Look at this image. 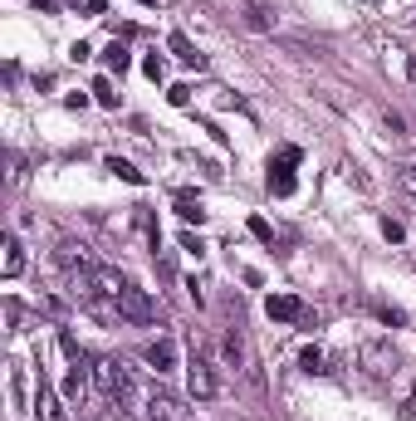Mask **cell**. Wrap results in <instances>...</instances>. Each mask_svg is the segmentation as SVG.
I'll return each mask as SVG.
<instances>
[{
  "mask_svg": "<svg viewBox=\"0 0 416 421\" xmlns=\"http://www.w3.org/2000/svg\"><path fill=\"white\" fill-rule=\"evenodd\" d=\"M373 313H377L382 324H392V329H402V324H406V313H402L397 304H382V299H373Z\"/></svg>",
  "mask_w": 416,
  "mask_h": 421,
  "instance_id": "19",
  "label": "cell"
},
{
  "mask_svg": "<svg viewBox=\"0 0 416 421\" xmlns=\"http://www.w3.org/2000/svg\"><path fill=\"white\" fill-rule=\"evenodd\" d=\"M83 10L88 15H103V10H108V0H83Z\"/></svg>",
  "mask_w": 416,
  "mask_h": 421,
  "instance_id": "27",
  "label": "cell"
},
{
  "mask_svg": "<svg viewBox=\"0 0 416 421\" xmlns=\"http://www.w3.org/2000/svg\"><path fill=\"white\" fill-rule=\"evenodd\" d=\"M357 362H362V373H368V378H392L397 373V348L382 343V338H368V343L357 348Z\"/></svg>",
  "mask_w": 416,
  "mask_h": 421,
  "instance_id": "3",
  "label": "cell"
},
{
  "mask_svg": "<svg viewBox=\"0 0 416 421\" xmlns=\"http://www.w3.org/2000/svg\"><path fill=\"white\" fill-rule=\"evenodd\" d=\"M402 182H406V186L416 191V162H406V167H402Z\"/></svg>",
  "mask_w": 416,
  "mask_h": 421,
  "instance_id": "28",
  "label": "cell"
},
{
  "mask_svg": "<svg viewBox=\"0 0 416 421\" xmlns=\"http://www.w3.org/2000/svg\"><path fill=\"white\" fill-rule=\"evenodd\" d=\"M250 235H255V240H265V245H275V226H270L265 216H250Z\"/></svg>",
  "mask_w": 416,
  "mask_h": 421,
  "instance_id": "22",
  "label": "cell"
},
{
  "mask_svg": "<svg viewBox=\"0 0 416 421\" xmlns=\"http://www.w3.org/2000/svg\"><path fill=\"white\" fill-rule=\"evenodd\" d=\"M265 186H270V196H294L299 191V177H294V162H284V157H270V177H265Z\"/></svg>",
  "mask_w": 416,
  "mask_h": 421,
  "instance_id": "6",
  "label": "cell"
},
{
  "mask_svg": "<svg viewBox=\"0 0 416 421\" xmlns=\"http://www.w3.org/2000/svg\"><path fill=\"white\" fill-rule=\"evenodd\" d=\"M142 74H147L152 84H162V79H167V59L157 55V49H152V55H142Z\"/></svg>",
  "mask_w": 416,
  "mask_h": 421,
  "instance_id": "18",
  "label": "cell"
},
{
  "mask_svg": "<svg viewBox=\"0 0 416 421\" xmlns=\"http://www.w3.org/2000/svg\"><path fill=\"white\" fill-rule=\"evenodd\" d=\"M226 358H230V362H235V367H240V338H235V333H230V338H226Z\"/></svg>",
  "mask_w": 416,
  "mask_h": 421,
  "instance_id": "26",
  "label": "cell"
},
{
  "mask_svg": "<svg viewBox=\"0 0 416 421\" xmlns=\"http://www.w3.org/2000/svg\"><path fill=\"white\" fill-rule=\"evenodd\" d=\"M167 49H172V55H177L186 69H206V55H201V49H196L181 30H172V35H167Z\"/></svg>",
  "mask_w": 416,
  "mask_h": 421,
  "instance_id": "10",
  "label": "cell"
},
{
  "mask_svg": "<svg viewBox=\"0 0 416 421\" xmlns=\"http://www.w3.org/2000/svg\"><path fill=\"white\" fill-rule=\"evenodd\" d=\"M88 378H93V387H98L103 397H113V402H118V392L128 387L132 373H128V362H123V358H93Z\"/></svg>",
  "mask_w": 416,
  "mask_h": 421,
  "instance_id": "2",
  "label": "cell"
},
{
  "mask_svg": "<svg viewBox=\"0 0 416 421\" xmlns=\"http://www.w3.org/2000/svg\"><path fill=\"white\" fill-rule=\"evenodd\" d=\"M55 260H59L64 275H93V260L83 255V245H69V240H64V245L55 250Z\"/></svg>",
  "mask_w": 416,
  "mask_h": 421,
  "instance_id": "9",
  "label": "cell"
},
{
  "mask_svg": "<svg viewBox=\"0 0 416 421\" xmlns=\"http://www.w3.org/2000/svg\"><path fill=\"white\" fill-rule=\"evenodd\" d=\"M34 411H39V421H69L64 416V407H59V397H55V387H49V378L39 373V382H34Z\"/></svg>",
  "mask_w": 416,
  "mask_h": 421,
  "instance_id": "7",
  "label": "cell"
},
{
  "mask_svg": "<svg viewBox=\"0 0 416 421\" xmlns=\"http://www.w3.org/2000/svg\"><path fill=\"white\" fill-rule=\"evenodd\" d=\"M181 250H191V255H201L206 245H201V235H191V231H181Z\"/></svg>",
  "mask_w": 416,
  "mask_h": 421,
  "instance_id": "25",
  "label": "cell"
},
{
  "mask_svg": "<svg viewBox=\"0 0 416 421\" xmlns=\"http://www.w3.org/2000/svg\"><path fill=\"white\" fill-rule=\"evenodd\" d=\"M20 270H25V245L6 235V280H20Z\"/></svg>",
  "mask_w": 416,
  "mask_h": 421,
  "instance_id": "15",
  "label": "cell"
},
{
  "mask_svg": "<svg viewBox=\"0 0 416 421\" xmlns=\"http://www.w3.org/2000/svg\"><path fill=\"white\" fill-rule=\"evenodd\" d=\"M93 284H98V294H108V299H113V309H118V294L128 289V280H123L113 265H93Z\"/></svg>",
  "mask_w": 416,
  "mask_h": 421,
  "instance_id": "11",
  "label": "cell"
},
{
  "mask_svg": "<svg viewBox=\"0 0 416 421\" xmlns=\"http://www.w3.org/2000/svg\"><path fill=\"white\" fill-rule=\"evenodd\" d=\"M265 313H270V319H279V324H299L308 309H304L294 294H270V299H265Z\"/></svg>",
  "mask_w": 416,
  "mask_h": 421,
  "instance_id": "8",
  "label": "cell"
},
{
  "mask_svg": "<svg viewBox=\"0 0 416 421\" xmlns=\"http://www.w3.org/2000/svg\"><path fill=\"white\" fill-rule=\"evenodd\" d=\"M137 6H157V0H137Z\"/></svg>",
  "mask_w": 416,
  "mask_h": 421,
  "instance_id": "30",
  "label": "cell"
},
{
  "mask_svg": "<svg viewBox=\"0 0 416 421\" xmlns=\"http://www.w3.org/2000/svg\"><path fill=\"white\" fill-rule=\"evenodd\" d=\"M88 382H93V378H88V367H83V362H74V367H69V382H64V397L79 407V402H83V392H88Z\"/></svg>",
  "mask_w": 416,
  "mask_h": 421,
  "instance_id": "14",
  "label": "cell"
},
{
  "mask_svg": "<svg viewBox=\"0 0 416 421\" xmlns=\"http://www.w3.org/2000/svg\"><path fill=\"white\" fill-rule=\"evenodd\" d=\"M103 64H108L113 74H128V64H132V55H128V49H123L118 39H113L108 49H103Z\"/></svg>",
  "mask_w": 416,
  "mask_h": 421,
  "instance_id": "17",
  "label": "cell"
},
{
  "mask_svg": "<svg viewBox=\"0 0 416 421\" xmlns=\"http://www.w3.org/2000/svg\"><path fill=\"white\" fill-rule=\"evenodd\" d=\"M88 93H93V98L103 103V108H118V93H113V84H108V79H98V84H93Z\"/></svg>",
  "mask_w": 416,
  "mask_h": 421,
  "instance_id": "21",
  "label": "cell"
},
{
  "mask_svg": "<svg viewBox=\"0 0 416 421\" xmlns=\"http://www.w3.org/2000/svg\"><path fill=\"white\" fill-rule=\"evenodd\" d=\"M147 362H152V373H157V378L172 373V367H177V343L172 338H157V343L147 348Z\"/></svg>",
  "mask_w": 416,
  "mask_h": 421,
  "instance_id": "13",
  "label": "cell"
},
{
  "mask_svg": "<svg viewBox=\"0 0 416 421\" xmlns=\"http://www.w3.org/2000/svg\"><path fill=\"white\" fill-rule=\"evenodd\" d=\"M118 319H128V324H157V304H152L147 289L128 284V289L118 294Z\"/></svg>",
  "mask_w": 416,
  "mask_h": 421,
  "instance_id": "4",
  "label": "cell"
},
{
  "mask_svg": "<svg viewBox=\"0 0 416 421\" xmlns=\"http://www.w3.org/2000/svg\"><path fill=\"white\" fill-rule=\"evenodd\" d=\"M240 20H245L255 35H270V30H275V15H270V6H265V0H245Z\"/></svg>",
  "mask_w": 416,
  "mask_h": 421,
  "instance_id": "12",
  "label": "cell"
},
{
  "mask_svg": "<svg viewBox=\"0 0 416 421\" xmlns=\"http://www.w3.org/2000/svg\"><path fill=\"white\" fill-rule=\"evenodd\" d=\"M108 172H113L118 182H128V186H142V182H147V177L132 167V162H123V157H108Z\"/></svg>",
  "mask_w": 416,
  "mask_h": 421,
  "instance_id": "16",
  "label": "cell"
},
{
  "mask_svg": "<svg viewBox=\"0 0 416 421\" xmlns=\"http://www.w3.org/2000/svg\"><path fill=\"white\" fill-rule=\"evenodd\" d=\"M34 6H39V10H55V0H34Z\"/></svg>",
  "mask_w": 416,
  "mask_h": 421,
  "instance_id": "29",
  "label": "cell"
},
{
  "mask_svg": "<svg viewBox=\"0 0 416 421\" xmlns=\"http://www.w3.org/2000/svg\"><path fill=\"white\" fill-rule=\"evenodd\" d=\"M167 103H172V108H186V103H191V88H186V84H172V88H167Z\"/></svg>",
  "mask_w": 416,
  "mask_h": 421,
  "instance_id": "23",
  "label": "cell"
},
{
  "mask_svg": "<svg viewBox=\"0 0 416 421\" xmlns=\"http://www.w3.org/2000/svg\"><path fill=\"white\" fill-rule=\"evenodd\" d=\"M118 407L132 416V421H186L191 411L172 397V392H162L157 382H147V378H128V387L118 392Z\"/></svg>",
  "mask_w": 416,
  "mask_h": 421,
  "instance_id": "1",
  "label": "cell"
},
{
  "mask_svg": "<svg viewBox=\"0 0 416 421\" xmlns=\"http://www.w3.org/2000/svg\"><path fill=\"white\" fill-rule=\"evenodd\" d=\"M382 235H387V240H406V231H402V226H397V221H392V216H387V221H382Z\"/></svg>",
  "mask_w": 416,
  "mask_h": 421,
  "instance_id": "24",
  "label": "cell"
},
{
  "mask_svg": "<svg viewBox=\"0 0 416 421\" xmlns=\"http://www.w3.org/2000/svg\"><path fill=\"white\" fill-rule=\"evenodd\" d=\"M186 382H191V397L196 402H211L216 397V373H211V362H206L201 353H191V362H186Z\"/></svg>",
  "mask_w": 416,
  "mask_h": 421,
  "instance_id": "5",
  "label": "cell"
},
{
  "mask_svg": "<svg viewBox=\"0 0 416 421\" xmlns=\"http://www.w3.org/2000/svg\"><path fill=\"white\" fill-rule=\"evenodd\" d=\"M299 367H304V373H328V367H324V353H319V348H304V353H299Z\"/></svg>",
  "mask_w": 416,
  "mask_h": 421,
  "instance_id": "20",
  "label": "cell"
}]
</instances>
